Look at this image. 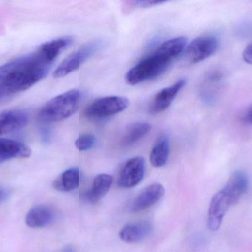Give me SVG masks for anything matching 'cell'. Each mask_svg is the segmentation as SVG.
I'll use <instances>...</instances> for the list:
<instances>
[{
  "instance_id": "6da1fadb",
  "label": "cell",
  "mask_w": 252,
  "mask_h": 252,
  "mask_svg": "<svg viewBox=\"0 0 252 252\" xmlns=\"http://www.w3.org/2000/svg\"><path fill=\"white\" fill-rule=\"evenodd\" d=\"M72 43L70 37L57 38L1 65L0 84L11 96L28 90L47 76L58 56Z\"/></svg>"
},
{
  "instance_id": "7a4b0ae2",
  "label": "cell",
  "mask_w": 252,
  "mask_h": 252,
  "mask_svg": "<svg viewBox=\"0 0 252 252\" xmlns=\"http://www.w3.org/2000/svg\"><path fill=\"white\" fill-rule=\"evenodd\" d=\"M187 45L188 38L184 36L164 41L127 71L125 76L126 82L130 85H136L162 75L173 59L185 51Z\"/></svg>"
},
{
  "instance_id": "3957f363",
  "label": "cell",
  "mask_w": 252,
  "mask_h": 252,
  "mask_svg": "<svg viewBox=\"0 0 252 252\" xmlns=\"http://www.w3.org/2000/svg\"><path fill=\"white\" fill-rule=\"evenodd\" d=\"M249 180L243 171H236L221 190L216 194L210 202L207 217V226L211 231H217L231 207L235 205L247 192Z\"/></svg>"
},
{
  "instance_id": "277c9868",
  "label": "cell",
  "mask_w": 252,
  "mask_h": 252,
  "mask_svg": "<svg viewBox=\"0 0 252 252\" xmlns=\"http://www.w3.org/2000/svg\"><path fill=\"white\" fill-rule=\"evenodd\" d=\"M82 97V92L79 90H69L55 96L41 108L38 119L47 124L67 119L78 110Z\"/></svg>"
},
{
  "instance_id": "5b68a950",
  "label": "cell",
  "mask_w": 252,
  "mask_h": 252,
  "mask_svg": "<svg viewBox=\"0 0 252 252\" xmlns=\"http://www.w3.org/2000/svg\"><path fill=\"white\" fill-rule=\"evenodd\" d=\"M129 106V100L119 96H105L93 101L83 111L84 118L102 120L122 112Z\"/></svg>"
},
{
  "instance_id": "8992f818",
  "label": "cell",
  "mask_w": 252,
  "mask_h": 252,
  "mask_svg": "<svg viewBox=\"0 0 252 252\" xmlns=\"http://www.w3.org/2000/svg\"><path fill=\"white\" fill-rule=\"evenodd\" d=\"M99 43L93 41L87 43L66 58L53 72L56 78H63L81 68V65L91 57L98 49Z\"/></svg>"
},
{
  "instance_id": "52a82bcc",
  "label": "cell",
  "mask_w": 252,
  "mask_h": 252,
  "mask_svg": "<svg viewBox=\"0 0 252 252\" xmlns=\"http://www.w3.org/2000/svg\"><path fill=\"white\" fill-rule=\"evenodd\" d=\"M219 47L217 38L211 36L198 37L187 45L185 59L191 64L199 63L216 53Z\"/></svg>"
},
{
  "instance_id": "ba28073f",
  "label": "cell",
  "mask_w": 252,
  "mask_h": 252,
  "mask_svg": "<svg viewBox=\"0 0 252 252\" xmlns=\"http://www.w3.org/2000/svg\"><path fill=\"white\" fill-rule=\"evenodd\" d=\"M145 161L141 157H135L126 161L120 172L118 185L130 189L139 184L145 176Z\"/></svg>"
},
{
  "instance_id": "9c48e42d",
  "label": "cell",
  "mask_w": 252,
  "mask_h": 252,
  "mask_svg": "<svg viewBox=\"0 0 252 252\" xmlns=\"http://www.w3.org/2000/svg\"><path fill=\"white\" fill-rule=\"evenodd\" d=\"M186 81L180 79L172 85L160 90L153 98L148 107V111L153 115L161 113L171 105L178 93L185 87Z\"/></svg>"
},
{
  "instance_id": "30bf717a",
  "label": "cell",
  "mask_w": 252,
  "mask_h": 252,
  "mask_svg": "<svg viewBox=\"0 0 252 252\" xmlns=\"http://www.w3.org/2000/svg\"><path fill=\"white\" fill-rule=\"evenodd\" d=\"M113 183L110 175L101 173L93 180L92 187L81 195V200L85 204H94L106 196Z\"/></svg>"
},
{
  "instance_id": "8fae6325",
  "label": "cell",
  "mask_w": 252,
  "mask_h": 252,
  "mask_svg": "<svg viewBox=\"0 0 252 252\" xmlns=\"http://www.w3.org/2000/svg\"><path fill=\"white\" fill-rule=\"evenodd\" d=\"M56 213L50 206L40 204L28 211L25 217V224L32 229L47 227L54 222Z\"/></svg>"
},
{
  "instance_id": "7c38bea8",
  "label": "cell",
  "mask_w": 252,
  "mask_h": 252,
  "mask_svg": "<svg viewBox=\"0 0 252 252\" xmlns=\"http://www.w3.org/2000/svg\"><path fill=\"white\" fill-rule=\"evenodd\" d=\"M164 192V186L160 183L150 185L135 198L131 204L132 211H143L153 207L163 198Z\"/></svg>"
},
{
  "instance_id": "4fadbf2b",
  "label": "cell",
  "mask_w": 252,
  "mask_h": 252,
  "mask_svg": "<svg viewBox=\"0 0 252 252\" xmlns=\"http://www.w3.org/2000/svg\"><path fill=\"white\" fill-rule=\"evenodd\" d=\"M31 149L22 142L13 139L0 138V164L16 158H28Z\"/></svg>"
},
{
  "instance_id": "5bb4252c",
  "label": "cell",
  "mask_w": 252,
  "mask_h": 252,
  "mask_svg": "<svg viewBox=\"0 0 252 252\" xmlns=\"http://www.w3.org/2000/svg\"><path fill=\"white\" fill-rule=\"evenodd\" d=\"M28 121L26 112L19 109L4 111L0 113V136L10 134L23 128Z\"/></svg>"
},
{
  "instance_id": "9a60e30c",
  "label": "cell",
  "mask_w": 252,
  "mask_h": 252,
  "mask_svg": "<svg viewBox=\"0 0 252 252\" xmlns=\"http://www.w3.org/2000/svg\"><path fill=\"white\" fill-rule=\"evenodd\" d=\"M152 225L148 222L130 223L124 226L119 233L120 238L127 244L140 242L152 232Z\"/></svg>"
},
{
  "instance_id": "2e32d148",
  "label": "cell",
  "mask_w": 252,
  "mask_h": 252,
  "mask_svg": "<svg viewBox=\"0 0 252 252\" xmlns=\"http://www.w3.org/2000/svg\"><path fill=\"white\" fill-rule=\"evenodd\" d=\"M80 182L81 172L77 167H72L68 169L55 179L53 187L59 192H72L79 186Z\"/></svg>"
},
{
  "instance_id": "e0dca14e",
  "label": "cell",
  "mask_w": 252,
  "mask_h": 252,
  "mask_svg": "<svg viewBox=\"0 0 252 252\" xmlns=\"http://www.w3.org/2000/svg\"><path fill=\"white\" fill-rule=\"evenodd\" d=\"M170 153V140L167 136L162 134L157 139L150 154V161L153 167L156 168L164 167L168 161Z\"/></svg>"
},
{
  "instance_id": "ac0fdd59",
  "label": "cell",
  "mask_w": 252,
  "mask_h": 252,
  "mask_svg": "<svg viewBox=\"0 0 252 252\" xmlns=\"http://www.w3.org/2000/svg\"><path fill=\"white\" fill-rule=\"evenodd\" d=\"M151 129L149 123L136 122L130 124L123 133L120 144L124 147L132 146L145 137Z\"/></svg>"
},
{
  "instance_id": "d6986e66",
  "label": "cell",
  "mask_w": 252,
  "mask_h": 252,
  "mask_svg": "<svg viewBox=\"0 0 252 252\" xmlns=\"http://www.w3.org/2000/svg\"><path fill=\"white\" fill-rule=\"evenodd\" d=\"M96 138L91 134H82L75 141V146L81 152L88 151L95 145Z\"/></svg>"
},
{
  "instance_id": "ffe728a7",
  "label": "cell",
  "mask_w": 252,
  "mask_h": 252,
  "mask_svg": "<svg viewBox=\"0 0 252 252\" xmlns=\"http://www.w3.org/2000/svg\"><path fill=\"white\" fill-rule=\"evenodd\" d=\"M166 1H128V4L132 7H141V8H145V7H153V6L158 5V4H162Z\"/></svg>"
},
{
  "instance_id": "44dd1931",
  "label": "cell",
  "mask_w": 252,
  "mask_h": 252,
  "mask_svg": "<svg viewBox=\"0 0 252 252\" xmlns=\"http://www.w3.org/2000/svg\"><path fill=\"white\" fill-rule=\"evenodd\" d=\"M243 59L247 63L252 65V42L244 49L243 52Z\"/></svg>"
},
{
  "instance_id": "7402d4cb",
  "label": "cell",
  "mask_w": 252,
  "mask_h": 252,
  "mask_svg": "<svg viewBox=\"0 0 252 252\" xmlns=\"http://www.w3.org/2000/svg\"><path fill=\"white\" fill-rule=\"evenodd\" d=\"M9 195H10L9 191L0 186V204L7 200L8 198Z\"/></svg>"
},
{
  "instance_id": "603a6c76",
  "label": "cell",
  "mask_w": 252,
  "mask_h": 252,
  "mask_svg": "<svg viewBox=\"0 0 252 252\" xmlns=\"http://www.w3.org/2000/svg\"><path fill=\"white\" fill-rule=\"evenodd\" d=\"M244 121L248 124H252V105L247 109V112L244 115Z\"/></svg>"
},
{
  "instance_id": "cb8c5ba5",
  "label": "cell",
  "mask_w": 252,
  "mask_h": 252,
  "mask_svg": "<svg viewBox=\"0 0 252 252\" xmlns=\"http://www.w3.org/2000/svg\"><path fill=\"white\" fill-rule=\"evenodd\" d=\"M43 142L44 143H48L50 140V133L48 129L45 128L42 130V134H41Z\"/></svg>"
},
{
  "instance_id": "d4e9b609",
  "label": "cell",
  "mask_w": 252,
  "mask_h": 252,
  "mask_svg": "<svg viewBox=\"0 0 252 252\" xmlns=\"http://www.w3.org/2000/svg\"><path fill=\"white\" fill-rule=\"evenodd\" d=\"M10 96H11V95H10L9 92L0 84V100L6 99V98Z\"/></svg>"
},
{
  "instance_id": "484cf974",
  "label": "cell",
  "mask_w": 252,
  "mask_h": 252,
  "mask_svg": "<svg viewBox=\"0 0 252 252\" xmlns=\"http://www.w3.org/2000/svg\"><path fill=\"white\" fill-rule=\"evenodd\" d=\"M62 252H75V251L72 247H66V248L63 249Z\"/></svg>"
}]
</instances>
